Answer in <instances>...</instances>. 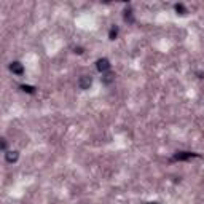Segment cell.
<instances>
[{
	"label": "cell",
	"instance_id": "cell-4",
	"mask_svg": "<svg viewBox=\"0 0 204 204\" xmlns=\"http://www.w3.org/2000/svg\"><path fill=\"white\" fill-rule=\"evenodd\" d=\"M193 156H198V155H194V153H191V152H179V153L175 155L172 160L180 161V160H188V158H193Z\"/></svg>",
	"mask_w": 204,
	"mask_h": 204
},
{
	"label": "cell",
	"instance_id": "cell-5",
	"mask_svg": "<svg viewBox=\"0 0 204 204\" xmlns=\"http://www.w3.org/2000/svg\"><path fill=\"white\" fill-rule=\"evenodd\" d=\"M5 158H6L8 163H16L18 158H19V153H18V152H6L5 153Z\"/></svg>",
	"mask_w": 204,
	"mask_h": 204
},
{
	"label": "cell",
	"instance_id": "cell-7",
	"mask_svg": "<svg viewBox=\"0 0 204 204\" xmlns=\"http://www.w3.org/2000/svg\"><path fill=\"white\" fill-rule=\"evenodd\" d=\"M116 35H118V27H112L108 32V37H110V40H115L116 39Z\"/></svg>",
	"mask_w": 204,
	"mask_h": 204
},
{
	"label": "cell",
	"instance_id": "cell-8",
	"mask_svg": "<svg viewBox=\"0 0 204 204\" xmlns=\"http://www.w3.org/2000/svg\"><path fill=\"white\" fill-rule=\"evenodd\" d=\"M102 80H104V83H105V85H108V83L113 80V77L110 75V73H104V77H102Z\"/></svg>",
	"mask_w": 204,
	"mask_h": 204
},
{
	"label": "cell",
	"instance_id": "cell-3",
	"mask_svg": "<svg viewBox=\"0 0 204 204\" xmlns=\"http://www.w3.org/2000/svg\"><path fill=\"white\" fill-rule=\"evenodd\" d=\"M10 70L14 73V75H22L24 67H22L21 62H11V64H10Z\"/></svg>",
	"mask_w": 204,
	"mask_h": 204
},
{
	"label": "cell",
	"instance_id": "cell-1",
	"mask_svg": "<svg viewBox=\"0 0 204 204\" xmlns=\"http://www.w3.org/2000/svg\"><path fill=\"white\" fill-rule=\"evenodd\" d=\"M96 67H97V70L99 72H102V73H107L108 70H110V62H108V59H99L97 62H96Z\"/></svg>",
	"mask_w": 204,
	"mask_h": 204
},
{
	"label": "cell",
	"instance_id": "cell-6",
	"mask_svg": "<svg viewBox=\"0 0 204 204\" xmlns=\"http://www.w3.org/2000/svg\"><path fill=\"white\" fill-rule=\"evenodd\" d=\"M24 92H29V94H35V88L34 86H29V85H21L19 86Z\"/></svg>",
	"mask_w": 204,
	"mask_h": 204
},
{
	"label": "cell",
	"instance_id": "cell-9",
	"mask_svg": "<svg viewBox=\"0 0 204 204\" xmlns=\"http://www.w3.org/2000/svg\"><path fill=\"white\" fill-rule=\"evenodd\" d=\"M148 204H158V202H148Z\"/></svg>",
	"mask_w": 204,
	"mask_h": 204
},
{
	"label": "cell",
	"instance_id": "cell-2",
	"mask_svg": "<svg viewBox=\"0 0 204 204\" xmlns=\"http://www.w3.org/2000/svg\"><path fill=\"white\" fill-rule=\"evenodd\" d=\"M91 83H92L91 77L83 75V77H80V80H78V88H81V89H88V88L91 86Z\"/></svg>",
	"mask_w": 204,
	"mask_h": 204
}]
</instances>
